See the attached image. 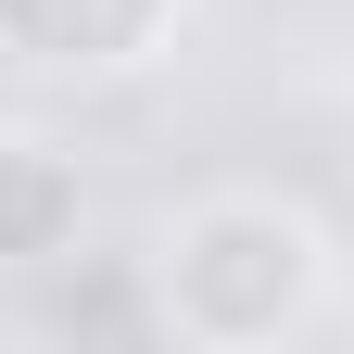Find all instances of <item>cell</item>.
I'll return each mask as SVG.
<instances>
[{
  "instance_id": "6da1fadb",
  "label": "cell",
  "mask_w": 354,
  "mask_h": 354,
  "mask_svg": "<svg viewBox=\"0 0 354 354\" xmlns=\"http://www.w3.org/2000/svg\"><path fill=\"white\" fill-rule=\"evenodd\" d=\"M140 279H152V329L203 354H279L329 317V228L291 190H203L152 228Z\"/></svg>"
},
{
  "instance_id": "3957f363",
  "label": "cell",
  "mask_w": 354,
  "mask_h": 354,
  "mask_svg": "<svg viewBox=\"0 0 354 354\" xmlns=\"http://www.w3.org/2000/svg\"><path fill=\"white\" fill-rule=\"evenodd\" d=\"M88 241V177L64 140H38V127H0V266L38 279V266H64Z\"/></svg>"
},
{
  "instance_id": "7a4b0ae2",
  "label": "cell",
  "mask_w": 354,
  "mask_h": 354,
  "mask_svg": "<svg viewBox=\"0 0 354 354\" xmlns=\"http://www.w3.org/2000/svg\"><path fill=\"white\" fill-rule=\"evenodd\" d=\"M190 0H0V64L26 76H127L165 51Z\"/></svg>"
}]
</instances>
